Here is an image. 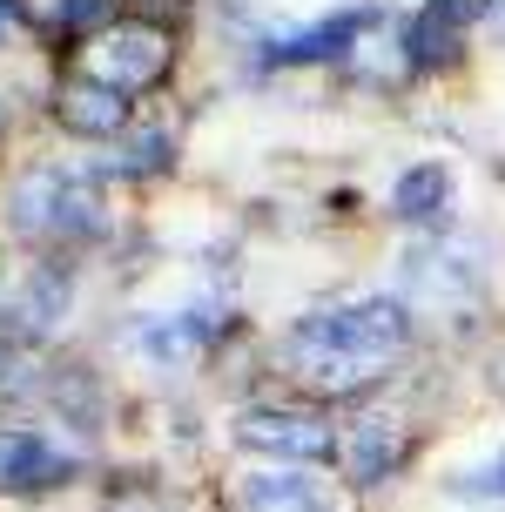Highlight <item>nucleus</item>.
Listing matches in <instances>:
<instances>
[{
	"mask_svg": "<svg viewBox=\"0 0 505 512\" xmlns=\"http://www.w3.org/2000/svg\"><path fill=\"white\" fill-rule=\"evenodd\" d=\"M404 331H411L404 324V304H391V297H357V304L297 317L290 344H297V358H351V364L384 371L391 351L404 344Z\"/></svg>",
	"mask_w": 505,
	"mask_h": 512,
	"instance_id": "f257e3e1",
	"label": "nucleus"
},
{
	"mask_svg": "<svg viewBox=\"0 0 505 512\" xmlns=\"http://www.w3.org/2000/svg\"><path fill=\"white\" fill-rule=\"evenodd\" d=\"M75 68H81V81H101L115 95H135V88L162 81V68H169V34H155L142 21H115L75 54Z\"/></svg>",
	"mask_w": 505,
	"mask_h": 512,
	"instance_id": "f03ea898",
	"label": "nucleus"
},
{
	"mask_svg": "<svg viewBox=\"0 0 505 512\" xmlns=\"http://www.w3.org/2000/svg\"><path fill=\"white\" fill-rule=\"evenodd\" d=\"M14 223L34 236H88L101 223V203L75 169H27L14 182Z\"/></svg>",
	"mask_w": 505,
	"mask_h": 512,
	"instance_id": "7ed1b4c3",
	"label": "nucleus"
},
{
	"mask_svg": "<svg viewBox=\"0 0 505 512\" xmlns=\"http://www.w3.org/2000/svg\"><path fill=\"white\" fill-rule=\"evenodd\" d=\"M236 438L243 445H256V452H277V459H297V465H310V459H330L337 452V438H330V425L317 418V411H243L236 418Z\"/></svg>",
	"mask_w": 505,
	"mask_h": 512,
	"instance_id": "20e7f679",
	"label": "nucleus"
},
{
	"mask_svg": "<svg viewBox=\"0 0 505 512\" xmlns=\"http://www.w3.org/2000/svg\"><path fill=\"white\" fill-rule=\"evenodd\" d=\"M75 472L68 452H54L41 432L27 425H0V486L7 492H41V486H61Z\"/></svg>",
	"mask_w": 505,
	"mask_h": 512,
	"instance_id": "39448f33",
	"label": "nucleus"
},
{
	"mask_svg": "<svg viewBox=\"0 0 505 512\" xmlns=\"http://www.w3.org/2000/svg\"><path fill=\"white\" fill-rule=\"evenodd\" d=\"M54 115H61V128H75V135H115L128 122V95L101 88V81H75V88H61Z\"/></svg>",
	"mask_w": 505,
	"mask_h": 512,
	"instance_id": "423d86ee",
	"label": "nucleus"
},
{
	"mask_svg": "<svg viewBox=\"0 0 505 512\" xmlns=\"http://www.w3.org/2000/svg\"><path fill=\"white\" fill-rule=\"evenodd\" d=\"M398 459H404V438H398V425H384V418H364L351 432V445H344V465H351L357 486H378Z\"/></svg>",
	"mask_w": 505,
	"mask_h": 512,
	"instance_id": "0eeeda50",
	"label": "nucleus"
},
{
	"mask_svg": "<svg viewBox=\"0 0 505 512\" xmlns=\"http://www.w3.org/2000/svg\"><path fill=\"white\" fill-rule=\"evenodd\" d=\"M357 27H364V14H337V21H324V27H303V34L270 41V48H263V61H270V68H283V61H324V54H344Z\"/></svg>",
	"mask_w": 505,
	"mask_h": 512,
	"instance_id": "6e6552de",
	"label": "nucleus"
},
{
	"mask_svg": "<svg viewBox=\"0 0 505 512\" xmlns=\"http://www.w3.org/2000/svg\"><path fill=\"white\" fill-rule=\"evenodd\" d=\"M472 21V0H431L425 14L411 21V61L425 68V61H438V54H452V41H458V27Z\"/></svg>",
	"mask_w": 505,
	"mask_h": 512,
	"instance_id": "1a4fd4ad",
	"label": "nucleus"
},
{
	"mask_svg": "<svg viewBox=\"0 0 505 512\" xmlns=\"http://www.w3.org/2000/svg\"><path fill=\"white\" fill-rule=\"evenodd\" d=\"M445 196H452V176H445L438 162H418V169H404V176H398L391 209H398L404 223H431V216L445 209Z\"/></svg>",
	"mask_w": 505,
	"mask_h": 512,
	"instance_id": "9d476101",
	"label": "nucleus"
},
{
	"mask_svg": "<svg viewBox=\"0 0 505 512\" xmlns=\"http://www.w3.org/2000/svg\"><path fill=\"white\" fill-rule=\"evenodd\" d=\"M243 506L250 512H324V499H317V486L303 472H256L243 486Z\"/></svg>",
	"mask_w": 505,
	"mask_h": 512,
	"instance_id": "9b49d317",
	"label": "nucleus"
},
{
	"mask_svg": "<svg viewBox=\"0 0 505 512\" xmlns=\"http://www.w3.org/2000/svg\"><path fill=\"white\" fill-rule=\"evenodd\" d=\"M169 162V135H135V142H122V155H115V169L122 176H149V169H162Z\"/></svg>",
	"mask_w": 505,
	"mask_h": 512,
	"instance_id": "f8f14e48",
	"label": "nucleus"
},
{
	"mask_svg": "<svg viewBox=\"0 0 505 512\" xmlns=\"http://www.w3.org/2000/svg\"><path fill=\"white\" fill-rule=\"evenodd\" d=\"M458 492H479V499H505V452L492 465H479V472H465L458 479Z\"/></svg>",
	"mask_w": 505,
	"mask_h": 512,
	"instance_id": "ddd939ff",
	"label": "nucleus"
},
{
	"mask_svg": "<svg viewBox=\"0 0 505 512\" xmlns=\"http://www.w3.org/2000/svg\"><path fill=\"white\" fill-rule=\"evenodd\" d=\"M95 7H101V0H68V7H61V21H88Z\"/></svg>",
	"mask_w": 505,
	"mask_h": 512,
	"instance_id": "4468645a",
	"label": "nucleus"
},
{
	"mask_svg": "<svg viewBox=\"0 0 505 512\" xmlns=\"http://www.w3.org/2000/svg\"><path fill=\"white\" fill-rule=\"evenodd\" d=\"M0 122H7V102H0Z\"/></svg>",
	"mask_w": 505,
	"mask_h": 512,
	"instance_id": "2eb2a0df",
	"label": "nucleus"
}]
</instances>
